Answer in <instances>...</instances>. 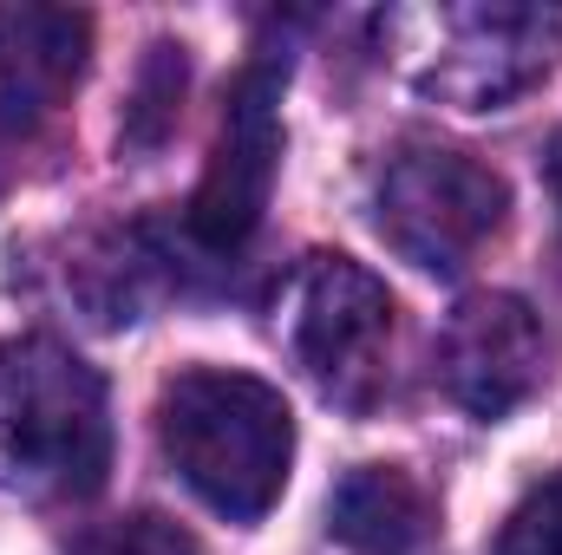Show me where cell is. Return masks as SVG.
<instances>
[{"mask_svg":"<svg viewBox=\"0 0 562 555\" xmlns=\"http://www.w3.org/2000/svg\"><path fill=\"white\" fill-rule=\"evenodd\" d=\"M276 340L327 406L373 412L393 380V294L353 256H301L281 281Z\"/></svg>","mask_w":562,"mask_h":555,"instance_id":"cell-4","label":"cell"},{"mask_svg":"<svg viewBox=\"0 0 562 555\" xmlns=\"http://www.w3.org/2000/svg\"><path fill=\"white\" fill-rule=\"evenodd\" d=\"M281 86H288V59H249L223 99L210 170L183 216V236L203 256H236L269 216L281 163Z\"/></svg>","mask_w":562,"mask_h":555,"instance_id":"cell-6","label":"cell"},{"mask_svg":"<svg viewBox=\"0 0 562 555\" xmlns=\"http://www.w3.org/2000/svg\"><path fill=\"white\" fill-rule=\"evenodd\" d=\"M550 366L543 314L524 294H471L438 333V380L471 418H510Z\"/></svg>","mask_w":562,"mask_h":555,"instance_id":"cell-7","label":"cell"},{"mask_svg":"<svg viewBox=\"0 0 562 555\" xmlns=\"http://www.w3.org/2000/svg\"><path fill=\"white\" fill-rule=\"evenodd\" d=\"M327 530L353 555H419L431 543V497L400 464H360L334 484Z\"/></svg>","mask_w":562,"mask_h":555,"instance_id":"cell-9","label":"cell"},{"mask_svg":"<svg viewBox=\"0 0 562 555\" xmlns=\"http://www.w3.org/2000/svg\"><path fill=\"white\" fill-rule=\"evenodd\" d=\"M66 555H203V543L183 523L157 517V510H132V517H112V523L79 530Z\"/></svg>","mask_w":562,"mask_h":555,"instance_id":"cell-10","label":"cell"},{"mask_svg":"<svg viewBox=\"0 0 562 555\" xmlns=\"http://www.w3.org/2000/svg\"><path fill=\"white\" fill-rule=\"evenodd\" d=\"M183 99V46L157 39L150 59H144V79H138V112H132V144H157L170 112Z\"/></svg>","mask_w":562,"mask_h":555,"instance_id":"cell-12","label":"cell"},{"mask_svg":"<svg viewBox=\"0 0 562 555\" xmlns=\"http://www.w3.org/2000/svg\"><path fill=\"white\" fill-rule=\"evenodd\" d=\"M491 555H562V471L543 477V484L510 510V523L497 530V550Z\"/></svg>","mask_w":562,"mask_h":555,"instance_id":"cell-11","label":"cell"},{"mask_svg":"<svg viewBox=\"0 0 562 555\" xmlns=\"http://www.w3.org/2000/svg\"><path fill=\"white\" fill-rule=\"evenodd\" d=\"M112 471L105 380L59 340H0V490L26 503L92 497Z\"/></svg>","mask_w":562,"mask_h":555,"instance_id":"cell-1","label":"cell"},{"mask_svg":"<svg viewBox=\"0 0 562 555\" xmlns=\"http://www.w3.org/2000/svg\"><path fill=\"white\" fill-rule=\"evenodd\" d=\"M393 53L413 79L458 112H504L524 99L562 53V7L537 0H464V7H406L386 20Z\"/></svg>","mask_w":562,"mask_h":555,"instance_id":"cell-3","label":"cell"},{"mask_svg":"<svg viewBox=\"0 0 562 555\" xmlns=\"http://www.w3.org/2000/svg\"><path fill=\"white\" fill-rule=\"evenodd\" d=\"M550 183H557V196H562V132H557V144H550Z\"/></svg>","mask_w":562,"mask_h":555,"instance_id":"cell-13","label":"cell"},{"mask_svg":"<svg viewBox=\"0 0 562 555\" xmlns=\"http://www.w3.org/2000/svg\"><path fill=\"white\" fill-rule=\"evenodd\" d=\"M157 438L177 477L229 523L269 517L294 464V412L269 380L190 366L157 399Z\"/></svg>","mask_w":562,"mask_h":555,"instance_id":"cell-2","label":"cell"},{"mask_svg":"<svg viewBox=\"0 0 562 555\" xmlns=\"http://www.w3.org/2000/svg\"><path fill=\"white\" fill-rule=\"evenodd\" d=\"M504 209H510L504 177L491 163H477L464 150H438V144L393 157L380 177V196H373V223H380L386 249L400 262H413L419 275H458L504 229Z\"/></svg>","mask_w":562,"mask_h":555,"instance_id":"cell-5","label":"cell"},{"mask_svg":"<svg viewBox=\"0 0 562 555\" xmlns=\"http://www.w3.org/2000/svg\"><path fill=\"white\" fill-rule=\"evenodd\" d=\"M92 20L72 7H0V132L46 125L86 72Z\"/></svg>","mask_w":562,"mask_h":555,"instance_id":"cell-8","label":"cell"}]
</instances>
